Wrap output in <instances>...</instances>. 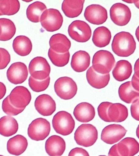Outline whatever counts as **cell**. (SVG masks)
Wrapping results in <instances>:
<instances>
[{
	"label": "cell",
	"instance_id": "6da1fadb",
	"mask_svg": "<svg viewBox=\"0 0 139 156\" xmlns=\"http://www.w3.org/2000/svg\"><path fill=\"white\" fill-rule=\"evenodd\" d=\"M112 48V51L117 55L121 57H128L135 52L136 44L131 34L122 31L114 36Z\"/></svg>",
	"mask_w": 139,
	"mask_h": 156
},
{
	"label": "cell",
	"instance_id": "7a4b0ae2",
	"mask_svg": "<svg viewBox=\"0 0 139 156\" xmlns=\"http://www.w3.org/2000/svg\"><path fill=\"white\" fill-rule=\"evenodd\" d=\"M116 61L111 52L100 50L94 54L92 58V67L99 74H109L114 66Z\"/></svg>",
	"mask_w": 139,
	"mask_h": 156
},
{
	"label": "cell",
	"instance_id": "3957f363",
	"mask_svg": "<svg viewBox=\"0 0 139 156\" xmlns=\"http://www.w3.org/2000/svg\"><path fill=\"white\" fill-rule=\"evenodd\" d=\"M98 132L92 124H82L78 127L74 134V139L78 145L85 147L93 146L97 141Z\"/></svg>",
	"mask_w": 139,
	"mask_h": 156
},
{
	"label": "cell",
	"instance_id": "277c9868",
	"mask_svg": "<svg viewBox=\"0 0 139 156\" xmlns=\"http://www.w3.org/2000/svg\"><path fill=\"white\" fill-rule=\"evenodd\" d=\"M75 121L70 113L66 111L57 112L52 120V126L57 133L67 136L73 132Z\"/></svg>",
	"mask_w": 139,
	"mask_h": 156
},
{
	"label": "cell",
	"instance_id": "5b68a950",
	"mask_svg": "<svg viewBox=\"0 0 139 156\" xmlns=\"http://www.w3.org/2000/svg\"><path fill=\"white\" fill-rule=\"evenodd\" d=\"M55 92L61 99H71L76 95L77 86L72 78L67 76L59 78L54 84Z\"/></svg>",
	"mask_w": 139,
	"mask_h": 156
},
{
	"label": "cell",
	"instance_id": "8992f818",
	"mask_svg": "<svg viewBox=\"0 0 139 156\" xmlns=\"http://www.w3.org/2000/svg\"><path fill=\"white\" fill-rule=\"evenodd\" d=\"M63 21V17L58 10L49 9L43 13L40 22L46 31L52 32L60 29Z\"/></svg>",
	"mask_w": 139,
	"mask_h": 156
},
{
	"label": "cell",
	"instance_id": "52a82bcc",
	"mask_svg": "<svg viewBox=\"0 0 139 156\" xmlns=\"http://www.w3.org/2000/svg\"><path fill=\"white\" fill-rule=\"evenodd\" d=\"M51 124L47 119L38 118L33 120L29 125L28 135L31 140L35 141L45 140L49 135Z\"/></svg>",
	"mask_w": 139,
	"mask_h": 156
},
{
	"label": "cell",
	"instance_id": "ba28073f",
	"mask_svg": "<svg viewBox=\"0 0 139 156\" xmlns=\"http://www.w3.org/2000/svg\"><path fill=\"white\" fill-rule=\"evenodd\" d=\"M69 36L78 42L84 43L91 38V30L88 24L83 21L77 20L72 22L68 28Z\"/></svg>",
	"mask_w": 139,
	"mask_h": 156
},
{
	"label": "cell",
	"instance_id": "9c48e42d",
	"mask_svg": "<svg viewBox=\"0 0 139 156\" xmlns=\"http://www.w3.org/2000/svg\"><path fill=\"white\" fill-rule=\"evenodd\" d=\"M30 76L38 80H45L49 76L51 66L46 58L37 57L30 61L29 66Z\"/></svg>",
	"mask_w": 139,
	"mask_h": 156
},
{
	"label": "cell",
	"instance_id": "30bf717a",
	"mask_svg": "<svg viewBox=\"0 0 139 156\" xmlns=\"http://www.w3.org/2000/svg\"><path fill=\"white\" fill-rule=\"evenodd\" d=\"M110 16L112 22L118 26H124L130 22L131 11L126 5L122 3L113 4L110 9Z\"/></svg>",
	"mask_w": 139,
	"mask_h": 156
},
{
	"label": "cell",
	"instance_id": "8fae6325",
	"mask_svg": "<svg viewBox=\"0 0 139 156\" xmlns=\"http://www.w3.org/2000/svg\"><path fill=\"white\" fill-rule=\"evenodd\" d=\"M8 96L11 104L20 109H25L31 100L30 91L26 87L22 86L16 87Z\"/></svg>",
	"mask_w": 139,
	"mask_h": 156
},
{
	"label": "cell",
	"instance_id": "7c38bea8",
	"mask_svg": "<svg viewBox=\"0 0 139 156\" xmlns=\"http://www.w3.org/2000/svg\"><path fill=\"white\" fill-rule=\"evenodd\" d=\"M84 16L89 23L95 25H101L107 21L108 15L107 10L99 5L93 4L85 9Z\"/></svg>",
	"mask_w": 139,
	"mask_h": 156
},
{
	"label": "cell",
	"instance_id": "4fadbf2b",
	"mask_svg": "<svg viewBox=\"0 0 139 156\" xmlns=\"http://www.w3.org/2000/svg\"><path fill=\"white\" fill-rule=\"evenodd\" d=\"M127 132L125 128L119 124H110L102 130L101 139L106 144H113L124 137Z\"/></svg>",
	"mask_w": 139,
	"mask_h": 156
},
{
	"label": "cell",
	"instance_id": "5bb4252c",
	"mask_svg": "<svg viewBox=\"0 0 139 156\" xmlns=\"http://www.w3.org/2000/svg\"><path fill=\"white\" fill-rule=\"evenodd\" d=\"M28 76L27 68L23 62L12 63L7 70V79L10 82L14 85L23 83L27 80Z\"/></svg>",
	"mask_w": 139,
	"mask_h": 156
},
{
	"label": "cell",
	"instance_id": "9a60e30c",
	"mask_svg": "<svg viewBox=\"0 0 139 156\" xmlns=\"http://www.w3.org/2000/svg\"><path fill=\"white\" fill-rule=\"evenodd\" d=\"M34 105L37 112L44 116L52 115L56 111L55 102L51 96L46 94L38 96Z\"/></svg>",
	"mask_w": 139,
	"mask_h": 156
},
{
	"label": "cell",
	"instance_id": "2e32d148",
	"mask_svg": "<svg viewBox=\"0 0 139 156\" xmlns=\"http://www.w3.org/2000/svg\"><path fill=\"white\" fill-rule=\"evenodd\" d=\"M65 141L58 135H52L47 139L45 143V150L50 156H61L65 151Z\"/></svg>",
	"mask_w": 139,
	"mask_h": 156
},
{
	"label": "cell",
	"instance_id": "e0dca14e",
	"mask_svg": "<svg viewBox=\"0 0 139 156\" xmlns=\"http://www.w3.org/2000/svg\"><path fill=\"white\" fill-rule=\"evenodd\" d=\"M73 114L78 121L83 123L88 122L94 118L95 108L92 105L88 102H81L76 106Z\"/></svg>",
	"mask_w": 139,
	"mask_h": 156
},
{
	"label": "cell",
	"instance_id": "ac0fdd59",
	"mask_svg": "<svg viewBox=\"0 0 139 156\" xmlns=\"http://www.w3.org/2000/svg\"><path fill=\"white\" fill-rule=\"evenodd\" d=\"M86 78L89 85L94 88L101 89L108 85L110 76L109 73L106 74H99L91 66L87 71Z\"/></svg>",
	"mask_w": 139,
	"mask_h": 156
},
{
	"label": "cell",
	"instance_id": "d6986e66",
	"mask_svg": "<svg viewBox=\"0 0 139 156\" xmlns=\"http://www.w3.org/2000/svg\"><path fill=\"white\" fill-rule=\"evenodd\" d=\"M28 145L27 140L24 136L17 135L7 141V150L11 154L19 156L25 152Z\"/></svg>",
	"mask_w": 139,
	"mask_h": 156
},
{
	"label": "cell",
	"instance_id": "ffe728a7",
	"mask_svg": "<svg viewBox=\"0 0 139 156\" xmlns=\"http://www.w3.org/2000/svg\"><path fill=\"white\" fill-rule=\"evenodd\" d=\"M90 63V55L86 51H79L72 57L71 66L74 71L81 73L88 68Z\"/></svg>",
	"mask_w": 139,
	"mask_h": 156
},
{
	"label": "cell",
	"instance_id": "44dd1931",
	"mask_svg": "<svg viewBox=\"0 0 139 156\" xmlns=\"http://www.w3.org/2000/svg\"><path fill=\"white\" fill-rule=\"evenodd\" d=\"M50 48L58 53H65L68 52L70 48V40L65 35L57 34L52 35L49 40Z\"/></svg>",
	"mask_w": 139,
	"mask_h": 156
},
{
	"label": "cell",
	"instance_id": "7402d4cb",
	"mask_svg": "<svg viewBox=\"0 0 139 156\" xmlns=\"http://www.w3.org/2000/svg\"><path fill=\"white\" fill-rule=\"evenodd\" d=\"M118 152L122 156H134L139 151V144L135 139L125 138L117 144Z\"/></svg>",
	"mask_w": 139,
	"mask_h": 156
},
{
	"label": "cell",
	"instance_id": "603a6c76",
	"mask_svg": "<svg viewBox=\"0 0 139 156\" xmlns=\"http://www.w3.org/2000/svg\"><path fill=\"white\" fill-rule=\"evenodd\" d=\"M84 2V0H65L62 4V10L68 18H76L82 12Z\"/></svg>",
	"mask_w": 139,
	"mask_h": 156
},
{
	"label": "cell",
	"instance_id": "cb8c5ba5",
	"mask_svg": "<svg viewBox=\"0 0 139 156\" xmlns=\"http://www.w3.org/2000/svg\"><path fill=\"white\" fill-rule=\"evenodd\" d=\"M132 73L131 63L125 60H121L116 63L112 71L114 79L117 81L122 82L130 78Z\"/></svg>",
	"mask_w": 139,
	"mask_h": 156
},
{
	"label": "cell",
	"instance_id": "d4e9b609",
	"mask_svg": "<svg viewBox=\"0 0 139 156\" xmlns=\"http://www.w3.org/2000/svg\"><path fill=\"white\" fill-rule=\"evenodd\" d=\"M110 122H121L126 120L128 116L127 108L120 103H112L107 112Z\"/></svg>",
	"mask_w": 139,
	"mask_h": 156
},
{
	"label": "cell",
	"instance_id": "484cf974",
	"mask_svg": "<svg viewBox=\"0 0 139 156\" xmlns=\"http://www.w3.org/2000/svg\"><path fill=\"white\" fill-rule=\"evenodd\" d=\"M32 47L30 39L24 35H19L13 40V49L20 56L24 57L28 55L31 52Z\"/></svg>",
	"mask_w": 139,
	"mask_h": 156
},
{
	"label": "cell",
	"instance_id": "4316f807",
	"mask_svg": "<svg viewBox=\"0 0 139 156\" xmlns=\"http://www.w3.org/2000/svg\"><path fill=\"white\" fill-rule=\"evenodd\" d=\"M18 124L17 120L10 116H4L0 119V134L9 137L18 131Z\"/></svg>",
	"mask_w": 139,
	"mask_h": 156
},
{
	"label": "cell",
	"instance_id": "83f0119b",
	"mask_svg": "<svg viewBox=\"0 0 139 156\" xmlns=\"http://www.w3.org/2000/svg\"><path fill=\"white\" fill-rule=\"evenodd\" d=\"M112 38V34L109 29L105 27H100L94 30L92 41L99 48L105 47L109 44Z\"/></svg>",
	"mask_w": 139,
	"mask_h": 156
},
{
	"label": "cell",
	"instance_id": "f1b7e54d",
	"mask_svg": "<svg viewBox=\"0 0 139 156\" xmlns=\"http://www.w3.org/2000/svg\"><path fill=\"white\" fill-rule=\"evenodd\" d=\"M120 99L127 104L133 103L139 98V91L135 90L130 81L122 84L118 89Z\"/></svg>",
	"mask_w": 139,
	"mask_h": 156
},
{
	"label": "cell",
	"instance_id": "f546056e",
	"mask_svg": "<svg viewBox=\"0 0 139 156\" xmlns=\"http://www.w3.org/2000/svg\"><path fill=\"white\" fill-rule=\"evenodd\" d=\"M16 27L13 22L7 18H0V41L10 40L15 35Z\"/></svg>",
	"mask_w": 139,
	"mask_h": 156
},
{
	"label": "cell",
	"instance_id": "4dcf8cb0",
	"mask_svg": "<svg viewBox=\"0 0 139 156\" xmlns=\"http://www.w3.org/2000/svg\"><path fill=\"white\" fill-rule=\"evenodd\" d=\"M46 9V6L43 2L40 1L34 2L29 5L27 9V18L32 23H39L41 15Z\"/></svg>",
	"mask_w": 139,
	"mask_h": 156
},
{
	"label": "cell",
	"instance_id": "1f68e13d",
	"mask_svg": "<svg viewBox=\"0 0 139 156\" xmlns=\"http://www.w3.org/2000/svg\"><path fill=\"white\" fill-rule=\"evenodd\" d=\"M20 9V3L18 0H0V12L2 16L14 15Z\"/></svg>",
	"mask_w": 139,
	"mask_h": 156
},
{
	"label": "cell",
	"instance_id": "d6a6232c",
	"mask_svg": "<svg viewBox=\"0 0 139 156\" xmlns=\"http://www.w3.org/2000/svg\"><path fill=\"white\" fill-rule=\"evenodd\" d=\"M48 56L52 64L57 67H62L66 65L69 62L70 54L69 52L65 53H57L50 48Z\"/></svg>",
	"mask_w": 139,
	"mask_h": 156
},
{
	"label": "cell",
	"instance_id": "836d02e7",
	"mask_svg": "<svg viewBox=\"0 0 139 156\" xmlns=\"http://www.w3.org/2000/svg\"><path fill=\"white\" fill-rule=\"evenodd\" d=\"M50 83L49 76L45 80H38L30 76L29 79V85L30 89L36 92L45 91L48 87Z\"/></svg>",
	"mask_w": 139,
	"mask_h": 156
},
{
	"label": "cell",
	"instance_id": "e575fe53",
	"mask_svg": "<svg viewBox=\"0 0 139 156\" xmlns=\"http://www.w3.org/2000/svg\"><path fill=\"white\" fill-rule=\"evenodd\" d=\"M2 109L5 113L9 116L18 115L24 110L16 108L12 105L9 102L8 96L2 101Z\"/></svg>",
	"mask_w": 139,
	"mask_h": 156
},
{
	"label": "cell",
	"instance_id": "d590c367",
	"mask_svg": "<svg viewBox=\"0 0 139 156\" xmlns=\"http://www.w3.org/2000/svg\"><path fill=\"white\" fill-rule=\"evenodd\" d=\"M112 104L108 102H102L99 105L98 107L97 110L99 116L104 121L110 122L109 119L107 112L109 108Z\"/></svg>",
	"mask_w": 139,
	"mask_h": 156
},
{
	"label": "cell",
	"instance_id": "8d00e7d4",
	"mask_svg": "<svg viewBox=\"0 0 139 156\" xmlns=\"http://www.w3.org/2000/svg\"><path fill=\"white\" fill-rule=\"evenodd\" d=\"M11 61V56L5 49L0 48V69L5 68Z\"/></svg>",
	"mask_w": 139,
	"mask_h": 156
},
{
	"label": "cell",
	"instance_id": "74e56055",
	"mask_svg": "<svg viewBox=\"0 0 139 156\" xmlns=\"http://www.w3.org/2000/svg\"><path fill=\"white\" fill-rule=\"evenodd\" d=\"M130 113L134 119L139 121V99L133 102L130 106Z\"/></svg>",
	"mask_w": 139,
	"mask_h": 156
},
{
	"label": "cell",
	"instance_id": "f35d334b",
	"mask_svg": "<svg viewBox=\"0 0 139 156\" xmlns=\"http://www.w3.org/2000/svg\"><path fill=\"white\" fill-rule=\"evenodd\" d=\"M68 156H90L88 152L81 147H75L70 152Z\"/></svg>",
	"mask_w": 139,
	"mask_h": 156
},
{
	"label": "cell",
	"instance_id": "ab89813d",
	"mask_svg": "<svg viewBox=\"0 0 139 156\" xmlns=\"http://www.w3.org/2000/svg\"><path fill=\"white\" fill-rule=\"evenodd\" d=\"M131 84L135 90L139 91V79L134 74L132 78Z\"/></svg>",
	"mask_w": 139,
	"mask_h": 156
},
{
	"label": "cell",
	"instance_id": "60d3db41",
	"mask_svg": "<svg viewBox=\"0 0 139 156\" xmlns=\"http://www.w3.org/2000/svg\"><path fill=\"white\" fill-rule=\"evenodd\" d=\"M108 156H122L118 152L116 144L113 145L110 149Z\"/></svg>",
	"mask_w": 139,
	"mask_h": 156
},
{
	"label": "cell",
	"instance_id": "b9f144b4",
	"mask_svg": "<svg viewBox=\"0 0 139 156\" xmlns=\"http://www.w3.org/2000/svg\"><path fill=\"white\" fill-rule=\"evenodd\" d=\"M7 89L5 84L0 82V100L2 99L6 94Z\"/></svg>",
	"mask_w": 139,
	"mask_h": 156
},
{
	"label": "cell",
	"instance_id": "7bdbcfd3",
	"mask_svg": "<svg viewBox=\"0 0 139 156\" xmlns=\"http://www.w3.org/2000/svg\"><path fill=\"white\" fill-rule=\"evenodd\" d=\"M134 74L139 79V58H138L134 65Z\"/></svg>",
	"mask_w": 139,
	"mask_h": 156
},
{
	"label": "cell",
	"instance_id": "ee69618b",
	"mask_svg": "<svg viewBox=\"0 0 139 156\" xmlns=\"http://www.w3.org/2000/svg\"><path fill=\"white\" fill-rule=\"evenodd\" d=\"M135 36H136L137 41L139 42V26L137 28L136 31H135Z\"/></svg>",
	"mask_w": 139,
	"mask_h": 156
},
{
	"label": "cell",
	"instance_id": "f6af8a7d",
	"mask_svg": "<svg viewBox=\"0 0 139 156\" xmlns=\"http://www.w3.org/2000/svg\"><path fill=\"white\" fill-rule=\"evenodd\" d=\"M134 3L135 4L137 8L139 9V1H135V0H134Z\"/></svg>",
	"mask_w": 139,
	"mask_h": 156
},
{
	"label": "cell",
	"instance_id": "bcb514c9",
	"mask_svg": "<svg viewBox=\"0 0 139 156\" xmlns=\"http://www.w3.org/2000/svg\"><path fill=\"white\" fill-rule=\"evenodd\" d=\"M136 135L138 137V138L139 139V124L137 128L136 129Z\"/></svg>",
	"mask_w": 139,
	"mask_h": 156
},
{
	"label": "cell",
	"instance_id": "7dc6e473",
	"mask_svg": "<svg viewBox=\"0 0 139 156\" xmlns=\"http://www.w3.org/2000/svg\"><path fill=\"white\" fill-rule=\"evenodd\" d=\"M124 2H127V3H134V0H129V1H123Z\"/></svg>",
	"mask_w": 139,
	"mask_h": 156
},
{
	"label": "cell",
	"instance_id": "c3c4849f",
	"mask_svg": "<svg viewBox=\"0 0 139 156\" xmlns=\"http://www.w3.org/2000/svg\"><path fill=\"white\" fill-rule=\"evenodd\" d=\"M2 16V13H1V12H0V16Z\"/></svg>",
	"mask_w": 139,
	"mask_h": 156
},
{
	"label": "cell",
	"instance_id": "681fc988",
	"mask_svg": "<svg viewBox=\"0 0 139 156\" xmlns=\"http://www.w3.org/2000/svg\"><path fill=\"white\" fill-rule=\"evenodd\" d=\"M99 156H105V155H100Z\"/></svg>",
	"mask_w": 139,
	"mask_h": 156
},
{
	"label": "cell",
	"instance_id": "f907efd6",
	"mask_svg": "<svg viewBox=\"0 0 139 156\" xmlns=\"http://www.w3.org/2000/svg\"><path fill=\"white\" fill-rule=\"evenodd\" d=\"M0 156H2V155H0Z\"/></svg>",
	"mask_w": 139,
	"mask_h": 156
},
{
	"label": "cell",
	"instance_id": "816d5d0a",
	"mask_svg": "<svg viewBox=\"0 0 139 156\" xmlns=\"http://www.w3.org/2000/svg\"></svg>",
	"mask_w": 139,
	"mask_h": 156
},
{
	"label": "cell",
	"instance_id": "f5cc1de1",
	"mask_svg": "<svg viewBox=\"0 0 139 156\" xmlns=\"http://www.w3.org/2000/svg\"></svg>",
	"mask_w": 139,
	"mask_h": 156
}]
</instances>
